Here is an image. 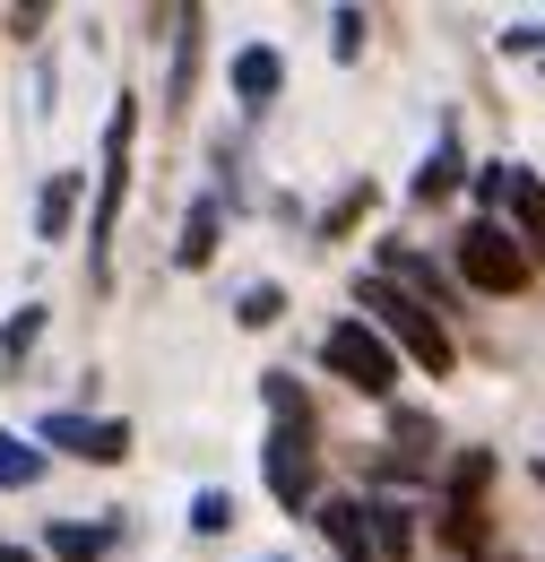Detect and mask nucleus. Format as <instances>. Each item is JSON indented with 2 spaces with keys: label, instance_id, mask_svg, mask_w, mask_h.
Wrapping results in <instances>:
<instances>
[{
  "label": "nucleus",
  "instance_id": "obj_20",
  "mask_svg": "<svg viewBox=\"0 0 545 562\" xmlns=\"http://www.w3.org/2000/svg\"><path fill=\"white\" fill-rule=\"evenodd\" d=\"M35 338H44V303H18V321H9V329H0V355H9V363H18V355L35 347Z\"/></svg>",
  "mask_w": 545,
  "mask_h": 562
},
{
  "label": "nucleus",
  "instance_id": "obj_27",
  "mask_svg": "<svg viewBox=\"0 0 545 562\" xmlns=\"http://www.w3.org/2000/svg\"><path fill=\"white\" fill-rule=\"evenodd\" d=\"M277 562H286V554H277Z\"/></svg>",
  "mask_w": 545,
  "mask_h": 562
},
{
  "label": "nucleus",
  "instance_id": "obj_1",
  "mask_svg": "<svg viewBox=\"0 0 545 562\" xmlns=\"http://www.w3.org/2000/svg\"><path fill=\"white\" fill-rule=\"evenodd\" d=\"M355 312H364V329H372L381 347H390V355H408L415 372H433V381H442V372L459 363V347H451V329H442V321H433L424 303H408L399 285L364 278V285H355Z\"/></svg>",
  "mask_w": 545,
  "mask_h": 562
},
{
  "label": "nucleus",
  "instance_id": "obj_12",
  "mask_svg": "<svg viewBox=\"0 0 545 562\" xmlns=\"http://www.w3.org/2000/svg\"><path fill=\"white\" fill-rule=\"evenodd\" d=\"M78 200H87V173H53V182H44V200H35V234H44V243H69Z\"/></svg>",
  "mask_w": 545,
  "mask_h": 562
},
{
  "label": "nucleus",
  "instance_id": "obj_14",
  "mask_svg": "<svg viewBox=\"0 0 545 562\" xmlns=\"http://www.w3.org/2000/svg\"><path fill=\"white\" fill-rule=\"evenodd\" d=\"M216 225H225V200L208 191L200 209L182 216V243H174V260H182V269H208V260H216Z\"/></svg>",
  "mask_w": 545,
  "mask_h": 562
},
{
  "label": "nucleus",
  "instance_id": "obj_24",
  "mask_svg": "<svg viewBox=\"0 0 545 562\" xmlns=\"http://www.w3.org/2000/svg\"><path fill=\"white\" fill-rule=\"evenodd\" d=\"M338 61H364V9H338Z\"/></svg>",
  "mask_w": 545,
  "mask_h": 562
},
{
  "label": "nucleus",
  "instance_id": "obj_19",
  "mask_svg": "<svg viewBox=\"0 0 545 562\" xmlns=\"http://www.w3.org/2000/svg\"><path fill=\"white\" fill-rule=\"evenodd\" d=\"M364 216H372V182H355V191H338V209L321 216V243H338V234H355Z\"/></svg>",
  "mask_w": 545,
  "mask_h": 562
},
{
  "label": "nucleus",
  "instance_id": "obj_16",
  "mask_svg": "<svg viewBox=\"0 0 545 562\" xmlns=\"http://www.w3.org/2000/svg\"><path fill=\"white\" fill-rule=\"evenodd\" d=\"M451 191H459V131H442L433 156L415 165V200H451Z\"/></svg>",
  "mask_w": 545,
  "mask_h": 562
},
{
  "label": "nucleus",
  "instance_id": "obj_8",
  "mask_svg": "<svg viewBox=\"0 0 545 562\" xmlns=\"http://www.w3.org/2000/svg\"><path fill=\"white\" fill-rule=\"evenodd\" d=\"M44 450H69V459H87V468H122L131 459V424L122 416H44Z\"/></svg>",
  "mask_w": 545,
  "mask_h": 562
},
{
  "label": "nucleus",
  "instance_id": "obj_11",
  "mask_svg": "<svg viewBox=\"0 0 545 562\" xmlns=\"http://www.w3.org/2000/svg\"><path fill=\"white\" fill-rule=\"evenodd\" d=\"M321 537L338 546V562H381L372 554V528H364V502H321Z\"/></svg>",
  "mask_w": 545,
  "mask_h": 562
},
{
  "label": "nucleus",
  "instance_id": "obj_10",
  "mask_svg": "<svg viewBox=\"0 0 545 562\" xmlns=\"http://www.w3.org/2000/svg\"><path fill=\"white\" fill-rule=\"evenodd\" d=\"M277 87H286V61H277L269 44H243L234 53V95L243 104H277Z\"/></svg>",
  "mask_w": 545,
  "mask_h": 562
},
{
  "label": "nucleus",
  "instance_id": "obj_4",
  "mask_svg": "<svg viewBox=\"0 0 545 562\" xmlns=\"http://www.w3.org/2000/svg\"><path fill=\"white\" fill-rule=\"evenodd\" d=\"M451 269H459V285L468 294H520V285L537 278L529 269V251L493 225V216H477V225H459V243H451Z\"/></svg>",
  "mask_w": 545,
  "mask_h": 562
},
{
  "label": "nucleus",
  "instance_id": "obj_21",
  "mask_svg": "<svg viewBox=\"0 0 545 562\" xmlns=\"http://www.w3.org/2000/svg\"><path fill=\"white\" fill-rule=\"evenodd\" d=\"M277 312H286V294H277V285H243V303H234V321H243V329H269Z\"/></svg>",
  "mask_w": 545,
  "mask_h": 562
},
{
  "label": "nucleus",
  "instance_id": "obj_7",
  "mask_svg": "<svg viewBox=\"0 0 545 562\" xmlns=\"http://www.w3.org/2000/svg\"><path fill=\"white\" fill-rule=\"evenodd\" d=\"M260 476H269L277 510H312L321 493V459H312V424H277L269 450H260Z\"/></svg>",
  "mask_w": 545,
  "mask_h": 562
},
{
  "label": "nucleus",
  "instance_id": "obj_18",
  "mask_svg": "<svg viewBox=\"0 0 545 562\" xmlns=\"http://www.w3.org/2000/svg\"><path fill=\"white\" fill-rule=\"evenodd\" d=\"M35 476H44V450H26L18 432H0V485L18 493V485H35Z\"/></svg>",
  "mask_w": 545,
  "mask_h": 562
},
{
  "label": "nucleus",
  "instance_id": "obj_28",
  "mask_svg": "<svg viewBox=\"0 0 545 562\" xmlns=\"http://www.w3.org/2000/svg\"><path fill=\"white\" fill-rule=\"evenodd\" d=\"M537 476H545V468H537Z\"/></svg>",
  "mask_w": 545,
  "mask_h": 562
},
{
  "label": "nucleus",
  "instance_id": "obj_22",
  "mask_svg": "<svg viewBox=\"0 0 545 562\" xmlns=\"http://www.w3.org/2000/svg\"><path fill=\"white\" fill-rule=\"evenodd\" d=\"M191 528H200V537H225V528H234V493L208 485L200 502H191Z\"/></svg>",
  "mask_w": 545,
  "mask_h": 562
},
{
  "label": "nucleus",
  "instance_id": "obj_13",
  "mask_svg": "<svg viewBox=\"0 0 545 562\" xmlns=\"http://www.w3.org/2000/svg\"><path fill=\"white\" fill-rule=\"evenodd\" d=\"M174 26H182V35H174V87H165V113H182L191 87H200V9H182Z\"/></svg>",
  "mask_w": 545,
  "mask_h": 562
},
{
  "label": "nucleus",
  "instance_id": "obj_17",
  "mask_svg": "<svg viewBox=\"0 0 545 562\" xmlns=\"http://www.w3.org/2000/svg\"><path fill=\"white\" fill-rule=\"evenodd\" d=\"M260 390H269V416L277 424H312V398H303V381H294V372H269Z\"/></svg>",
  "mask_w": 545,
  "mask_h": 562
},
{
  "label": "nucleus",
  "instance_id": "obj_25",
  "mask_svg": "<svg viewBox=\"0 0 545 562\" xmlns=\"http://www.w3.org/2000/svg\"><path fill=\"white\" fill-rule=\"evenodd\" d=\"M502 53H545V26H511V35H502Z\"/></svg>",
  "mask_w": 545,
  "mask_h": 562
},
{
  "label": "nucleus",
  "instance_id": "obj_6",
  "mask_svg": "<svg viewBox=\"0 0 545 562\" xmlns=\"http://www.w3.org/2000/svg\"><path fill=\"white\" fill-rule=\"evenodd\" d=\"M485 485H493V450H459L451 459V502H442V546L451 554H485Z\"/></svg>",
  "mask_w": 545,
  "mask_h": 562
},
{
  "label": "nucleus",
  "instance_id": "obj_2",
  "mask_svg": "<svg viewBox=\"0 0 545 562\" xmlns=\"http://www.w3.org/2000/svg\"><path fill=\"white\" fill-rule=\"evenodd\" d=\"M131 147H138V95L113 104V122H104V165H96V225H87V269L104 285L113 269V225H122V200H131Z\"/></svg>",
  "mask_w": 545,
  "mask_h": 562
},
{
  "label": "nucleus",
  "instance_id": "obj_23",
  "mask_svg": "<svg viewBox=\"0 0 545 562\" xmlns=\"http://www.w3.org/2000/svg\"><path fill=\"white\" fill-rule=\"evenodd\" d=\"M390 432L408 441L415 459H433V416H415V407H390Z\"/></svg>",
  "mask_w": 545,
  "mask_h": 562
},
{
  "label": "nucleus",
  "instance_id": "obj_3",
  "mask_svg": "<svg viewBox=\"0 0 545 562\" xmlns=\"http://www.w3.org/2000/svg\"><path fill=\"white\" fill-rule=\"evenodd\" d=\"M477 200H485V216L529 251V269H545V182L537 173H529V165H485Z\"/></svg>",
  "mask_w": 545,
  "mask_h": 562
},
{
  "label": "nucleus",
  "instance_id": "obj_5",
  "mask_svg": "<svg viewBox=\"0 0 545 562\" xmlns=\"http://www.w3.org/2000/svg\"><path fill=\"white\" fill-rule=\"evenodd\" d=\"M321 363L338 372L346 390H364V398H390V390H399V355L381 347L364 321H338V329L321 338Z\"/></svg>",
  "mask_w": 545,
  "mask_h": 562
},
{
  "label": "nucleus",
  "instance_id": "obj_15",
  "mask_svg": "<svg viewBox=\"0 0 545 562\" xmlns=\"http://www.w3.org/2000/svg\"><path fill=\"white\" fill-rule=\"evenodd\" d=\"M113 537H122V519H96V528L62 519V528H53V562H104V554H113Z\"/></svg>",
  "mask_w": 545,
  "mask_h": 562
},
{
  "label": "nucleus",
  "instance_id": "obj_9",
  "mask_svg": "<svg viewBox=\"0 0 545 562\" xmlns=\"http://www.w3.org/2000/svg\"><path fill=\"white\" fill-rule=\"evenodd\" d=\"M364 528H372V554H381V562H415V510H399V502H364Z\"/></svg>",
  "mask_w": 545,
  "mask_h": 562
},
{
  "label": "nucleus",
  "instance_id": "obj_26",
  "mask_svg": "<svg viewBox=\"0 0 545 562\" xmlns=\"http://www.w3.org/2000/svg\"><path fill=\"white\" fill-rule=\"evenodd\" d=\"M0 562H35V554H26V546H0Z\"/></svg>",
  "mask_w": 545,
  "mask_h": 562
}]
</instances>
